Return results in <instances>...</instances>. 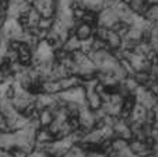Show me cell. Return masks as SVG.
Masks as SVG:
<instances>
[{"label":"cell","mask_w":158,"mask_h":157,"mask_svg":"<svg viewBox=\"0 0 158 157\" xmlns=\"http://www.w3.org/2000/svg\"><path fill=\"white\" fill-rule=\"evenodd\" d=\"M88 34H89V28L87 27V25H83V27L78 30V35H80L81 38H85Z\"/></svg>","instance_id":"6da1fadb"},{"label":"cell","mask_w":158,"mask_h":157,"mask_svg":"<svg viewBox=\"0 0 158 157\" xmlns=\"http://www.w3.org/2000/svg\"><path fill=\"white\" fill-rule=\"evenodd\" d=\"M151 3H158V0H150Z\"/></svg>","instance_id":"7a4b0ae2"}]
</instances>
